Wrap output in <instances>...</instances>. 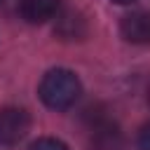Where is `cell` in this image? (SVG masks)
I'll list each match as a JSON object with an SVG mask.
<instances>
[{
    "mask_svg": "<svg viewBox=\"0 0 150 150\" xmlns=\"http://www.w3.org/2000/svg\"><path fill=\"white\" fill-rule=\"evenodd\" d=\"M120 33L131 45H150V12L136 9L122 16Z\"/></svg>",
    "mask_w": 150,
    "mask_h": 150,
    "instance_id": "277c9868",
    "label": "cell"
},
{
    "mask_svg": "<svg viewBox=\"0 0 150 150\" xmlns=\"http://www.w3.org/2000/svg\"><path fill=\"white\" fill-rule=\"evenodd\" d=\"M40 101L52 108V110H68L70 105H75V101L82 94V84L77 80V75L68 68H54L49 70L40 87H38Z\"/></svg>",
    "mask_w": 150,
    "mask_h": 150,
    "instance_id": "6da1fadb",
    "label": "cell"
},
{
    "mask_svg": "<svg viewBox=\"0 0 150 150\" xmlns=\"http://www.w3.org/2000/svg\"><path fill=\"white\" fill-rule=\"evenodd\" d=\"M56 33L63 40H80L87 33V23L80 14L63 12V14H56Z\"/></svg>",
    "mask_w": 150,
    "mask_h": 150,
    "instance_id": "8992f818",
    "label": "cell"
},
{
    "mask_svg": "<svg viewBox=\"0 0 150 150\" xmlns=\"http://www.w3.org/2000/svg\"><path fill=\"white\" fill-rule=\"evenodd\" d=\"M30 131V115L23 108H0V145H16Z\"/></svg>",
    "mask_w": 150,
    "mask_h": 150,
    "instance_id": "3957f363",
    "label": "cell"
},
{
    "mask_svg": "<svg viewBox=\"0 0 150 150\" xmlns=\"http://www.w3.org/2000/svg\"><path fill=\"white\" fill-rule=\"evenodd\" d=\"M112 2H117V5H131V2H136V0H112Z\"/></svg>",
    "mask_w": 150,
    "mask_h": 150,
    "instance_id": "9c48e42d",
    "label": "cell"
},
{
    "mask_svg": "<svg viewBox=\"0 0 150 150\" xmlns=\"http://www.w3.org/2000/svg\"><path fill=\"white\" fill-rule=\"evenodd\" d=\"M89 122V150H127V138L115 120L105 112L87 108Z\"/></svg>",
    "mask_w": 150,
    "mask_h": 150,
    "instance_id": "7a4b0ae2",
    "label": "cell"
},
{
    "mask_svg": "<svg viewBox=\"0 0 150 150\" xmlns=\"http://www.w3.org/2000/svg\"><path fill=\"white\" fill-rule=\"evenodd\" d=\"M145 94H148V105H150V84H148V91Z\"/></svg>",
    "mask_w": 150,
    "mask_h": 150,
    "instance_id": "30bf717a",
    "label": "cell"
},
{
    "mask_svg": "<svg viewBox=\"0 0 150 150\" xmlns=\"http://www.w3.org/2000/svg\"><path fill=\"white\" fill-rule=\"evenodd\" d=\"M136 145H138V150H150V122L141 127L138 138H136Z\"/></svg>",
    "mask_w": 150,
    "mask_h": 150,
    "instance_id": "ba28073f",
    "label": "cell"
},
{
    "mask_svg": "<svg viewBox=\"0 0 150 150\" xmlns=\"http://www.w3.org/2000/svg\"><path fill=\"white\" fill-rule=\"evenodd\" d=\"M28 150H70L63 141H59V138H52V136H42V138H38Z\"/></svg>",
    "mask_w": 150,
    "mask_h": 150,
    "instance_id": "52a82bcc",
    "label": "cell"
},
{
    "mask_svg": "<svg viewBox=\"0 0 150 150\" xmlns=\"http://www.w3.org/2000/svg\"><path fill=\"white\" fill-rule=\"evenodd\" d=\"M61 9V0H21L19 14L28 23H45L54 19Z\"/></svg>",
    "mask_w": 150,
    "mask_h": 150,
    "instance_id": "5b68a950",
    "label": "cell"
}]
</instances>
